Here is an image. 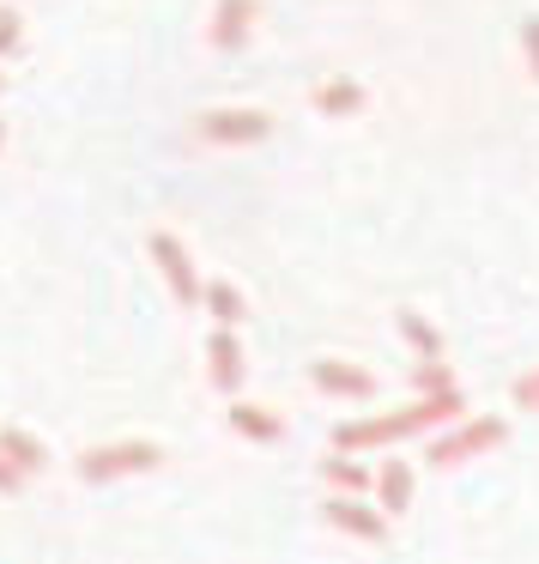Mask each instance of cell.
Wrapping results in <instances>:
<instances>
[{
  "label": "cell",
  "instance_id": "6da1fadb",
  "mask_svg": "<svg viewBox=\"0 0 539 564\" xmlns=\"http://www.w3.org/2000/svg\"><path fill=\"white\" fill-rule=\"evenodd\" d=\"M461 413V394H430V401H413L388 419H364V425H340L333 431V449H376V443H400V437H418V431L442 425V419Z\"/></svg>",
  "mask_w": 539,
  "mask_h": 564
},
{
  "label": "cell",
  "instance_id": "7a4b0ae2",
  "mask_svg": "<svg viewBox=\"0 0 539 564\" xmlns=\"http://www.w3.org/2000/svg\"><path fill=\"white\" fill-rule=\"evenodd\" d=\"M164 462V449L158 443H98V449H86L79 455V479H122V474H146V467H158Z\"/></svg>",
  "mask_w": 539,
  "mask_h": 564
},
{
  "label": "cell",
  "instance_id": "3957f363",
  "mask_svg": "<svg viewBox=\"0 0 539 564\" xmlns=\"http://www.w3.org/2000/svg\"><path fill=\"white\" fill-rule=\"evenodd\" d=\"M273 134V116L267 110H207L195 122L200 147H255V140Z\"/></svg>",
  "mask_w": 539,
  "mask_h": 564
},
{
  "label": "cell",
  "instance_id": "277c9868",
  "mask_svg": "<svg viewBox=\"0 0 539 564\" xmlns=\"http://www.w3.org/2000/svg\"><path fill=\"white\" fill-rule=\"evenodd\" d=\"M503 437H509V425H503V419H466L461 431H449V437L430 443L425 467H461L466 455H485L491 443H503Z\"/></svg>",
  "mask_w": 539,
  "mask_h": 564
},
{
  "label": "cell",
  "instance_id": "5b68a950",
  "mask_svg": "<svg viewBox=\"0 0 539 564\" xmlns=\"http://www.w3.org/2000/svg\"><path fill=\"white\" fill-rule=\"evenodd\" d=\"M146 249H152V261L164 268V280H170L176 304H200V280H195V261H188V249L176 243L170 231H152Z\"/></svg>",
  "mask_w": 539,
  "mask_h": 564
},
{
  "label": "cell",
  "instance_id": "8992f818",
  "mask_svg": "<svg viewBox=\"0 0 539 564\" xmlns=\"http://www.w3.org/2000/svg\"><path fill=\"white\" fill-rule=\"evenodd\" d=\"M207 365H212V382H219L224 394L243 389L249 370H243V346H237V334H231V328H219V334L207 340Z\"/></svg>",
  "mask_w": 539,
  "mask_h": 564
},
{
  "label": "cell",
  "instance_id": "52a82bcc",
  "mask_svg": "<svg viewBox=\"0 0 539 564\" xmlns=\"http://www.w3.org/2000/svg\"><path fill=\"white\" fill-rule=\"evenodd\" d=\"M316 389L345 394V401H370V394H376V377L358 370V365H340V358H321V365H316Z\"/></svg>",
  "mask_w": 539,
  "mask_h": 564
},
{
  "label": "cell",
  "instance_id": "ba28073f",
  "mask_svg": "<svg viewBox=\"0 0 539 564\" xmlns=\"http://www.w3.org/2000/svg\"><path fill=\"white\" fill-rule=\"evenodd\" d=\"M321 516H328L333 528H345L352 540H382V534H388V516L364 510L358 498H328V510H321Z\"/></svg>",
  "mask_w": 539,
  "mask_h": 564
},
{
  "label": "cell",
  "instance_id": "9c48e42d",
  "mask_svg": "<svg viewBox=\"0 0 539 564\" xmlns=\"http://www.w3.org/2000/svg\"><path fill=\"white\" fill-rule=\"evenodd\" d=\"M249 25H255V0H219L212 7V50H243Z\"/></svg>",
  "mask_w": 539,
  "mask_h": 564
},
{
  "label": "cell",
  "instance_id": "30bf717a",
  "mask_svg": "<svg viewBox=\"0 0 539 564\" xmlns=\"http://www.w3.org/2000/svg\"><path fill=\"white\" fill-rule=\"evenodd\" d=\"M376 498H382V516H406V503H413V467L388 455V467L376 474Z\"/></svg>",
  "mask_w": 539,
  "mask_h": 564
},
{
  "label": "cell",
  "instance_id": "8fae6325",
  "mask_svg": "<svg viewBox=\"0 0 539 564\" xmlns=\"http://www.w3.org/2000/svg\"><path fill=\"white\" fill-rule=\"evenodd\" d=\"M0 462H7L19 479H25V474H37V467L50 462V455H43V443H37V437H25V431L7 425V431H0Z\"/></svg>",
  "mask_w": 539,
  "mask_h": 564
},
{
  "label": "cell",
  "instance_id": "7c38bea8",
  "mask_svg": "<svg viewBox=\"0 0 539 564\" xmlns=\"http://www.w3.org/2000/svg\"><path fill=\"white\" fill-rule=\"evenodd\" d=\"M316 110L321 116H358V110H364V86H358V79H321V86H316Z\"/></svg>",
  "mask_w": 539,
  "mask_h": 564
},
{
  "label": "cell",
  "instance_id": "4fadbf2b",
  "mask_svg": "<svg viewBox=\"0 0 539 564\" xmlns=\"http://www.w3.org/2000/svg\"><path fill=\"white\" fill-rule=\"evenodd\" d=\"M231 431H237V437H249V443H279V431H285V425L267 413V406L237 401V406H231Z\"/></svg>",
  "mask_w": 539,
  "mask_h": 564
},
{
  "label": "cell",
  "instance_id": "5bb4252c",
  "mask_svg": "<svg viewBox=\"0 0 539 564\" xmlns=\"http://www.w3.org/2000/svg\"><path fill=\"white\" fill-rule=\"evenodd\" d=\"M394 322H400L406 346H413V352L425 358V365H437V358H442V334H437V322H425V316H418V310H400V316H394Z\"/></svg>",
  "mask_w": 539,
  "mask_h": 564
},
{
  "label": "cell",
  "instance_id": "9a60e30c",
  "mask_svg": "<svg viewBox=\"0 0 539 564\" xmlns=\"http://www.w3.org/2000/svg\"><path fill=\"white\" fill-rule=\"evenodd\" d=\"M200 304L212 310V322H219V328H231V334H237V322H243V297H237V285H231V280L200 285Z\"/></svg>",
  "mask_w": 539,
  "mask_h": 564
},
{
  "label": "cell",
  "instance_id": "2e32d148",
  "mask_svg": "<svg viewBox=\"0 0 539 564\" xmlns=\"http://www.w3.org/2000/svg\"><path fill=\"white\" fill-rule=\"evenodd\" d=\"M321 474H328V486H333V491H364V486H370V474H364V467L340 462V455H333V462L321 467Z\"/></svg>",
  "mask_w": 539,
  "mask_h": 564
},
{
  "label": "cell",
  "instance_id": "e0dca14e",
  "mask_svg": "<svg viewBox=\"0 0 539 564\" xmlns=\"http://www.w3.org/2000/svg\"><path fill=\"white\" fill-rule=\"evenodd\" d=\"M449 389H454V382H449V370H442V358L418 370V394H425V401H430V394H449Z\"/></svg>",
  "mask_w": 539,
  "mask_h": 564
},
{
  "label": "cell",
  "instance_id": "ac0fdd59",
  "mask_svg": "<svg viewBox=\"0 0 539 564\" xmlns=\"http://www.w3.org/2000/svg\"><path fill=\"white\" fill-rule=\"evenodd\" d=\"M13 50H19V13L0 7V55H13Z\"/></svg>",
  "mask_w": 539,
  "mask_h": 564
},
{
  "label": "cell",
  "instance_id": "d6986e66",
  "mask_svg": "<svg viewBox=\"0 0 539 564\" xmlns=\"http://www.w3.org/2000/svg\"><path fill=\"white\" fill-rule=\"evenodd\" d=\"M521 50H527V62H534V79H539V19H527V25H521Z\"/></svg>",
  "mask_w": 539,
  "mask_h": 564
},
{
  "label": "cell",
  "instance_id": "ffe728a7",
  "mask_svg": "<svg viewBox=\"0 0 539 564\" xmlns=\"http://www.w3.org/2000/svg\"><path fill=\"white\" fill-rule=\"evenodd\" d=\"M515 401H521V406H539V377H521V382H515Z\"/></svg>",
  "mask_w": 539,
  "mask_h": 564
},
{
  "label": "cell",
  "instance_id": "44dd1931",
  "mask_svg": "<svg viewBox=\"0 0 539 564\" xmlns=\"http://www.w3.org/2000/svg\"><path fill=\"white\" fill-rule=\"evenodd\" d=\"M19 486H25V479H19V474H13V467L0 462V491H19Z\"/></svg>",
  "mask_w": 539,
  "mask_h": 564
},
{
  "label": "cell",
  "instance_id": "7402d4cb",
  "mask_svg": "<svg viewBox=\"0 0 539 564\" xmlns=\"http://www.w3.org/2000/svg\"><path fill=\"white\" fill-rule=\"evenodd\" d=\"M0 147H7V128H0Z\"/></svg>",
  "mask_w": 539,
  "mask_h": 564
}]
</instances>
